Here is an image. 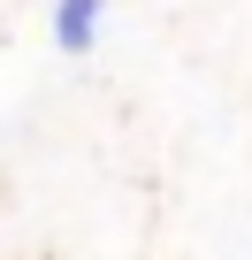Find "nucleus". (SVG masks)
Returning a JSON list of instances; mask_svg holds the SVG:
<instances>
[{"instance_id":"obj_1","label":"nucleus","mask_w":252,"mask_h":260,"mask_svg":"<svg viewBox=\"0 0 252 260\" xmlns=\"http://www.w3.org/2000/svg\"><path fill=\"white\" fill-rule=\"evenodd\" d=\"M99 16H107V0H54V46L61 54H92Z\"/></svg>"}]
</instances>
